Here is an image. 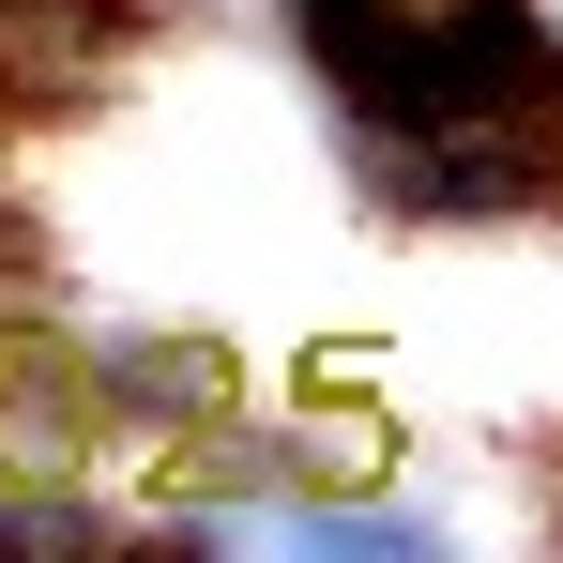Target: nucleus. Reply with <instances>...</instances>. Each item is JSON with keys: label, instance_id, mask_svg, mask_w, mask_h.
<instances>
[{"label": "nucleus", "instance_id": "f257e3e1", "mask_svg": "<svg viewBox=\"0 0 563 563\" xmlns=\"http://www.w3.org/2000/svg\"><path fill=\"white\" fill-rule=\"evenodd\" d=\"M380 229H549L563 213V92H472L411 122H335Z\"/></svg>", "mask_w": 563, "mask_h": 563}, {"label": "nucleus", "instance_id": "f03ea898", "mask_svg": "<svg viewBox=\"0 0 563 563\" xmlns=\"http://www.w3.org/2000/svg\"><path fill=\"white\" fill-rule=\"evenodd\" d=\"M62 351H77L92 427L122 457H184L213 411H244V351L213 320H62Z\"/></svg>", "mask_w": 563, "mask_h": 563}]
</instances>
